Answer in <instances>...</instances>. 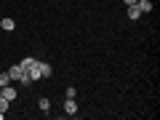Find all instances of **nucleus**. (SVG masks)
Listing matches in <instances>:
<instances>
[{
	"label": "nucleus",
	"mask_w": 160,
	"mask_h": 120,
	"mask_svg": "<svg viewBox=\"0 0 160 120\" xmlns=\"http://www.w3.org/2000/svg\"><path fill=\"white\" fill-rule=\"evenodd\" d=\"M8 107H11V102H8V99H3V96H0V112H8Z\"/></svg>",
	"instance_id": "obj_11"
},
{
	"label": "nucleus",
	"mask_w": 160,
	"mask_h": 120,
	"mask_svg": "<svg viewBox=\"0 0 160 120\" xmlns=\"http://www.w3.org/2000/svg\"><path fill=\"white\" fill-rule=\"evenodd\" d=\"M38 69H40L43 78H51V75H53V67H51L48 62H38Z\"/></svg>",
	"instance_id": "obj_3"
},
{
	"label": "nucleus",
	"mask_w": 160,
	"mask_h": 120,
	"mask_svg": "<svg viewBox=\"0 0 160 120\" xmlns=\"http://www.w3.org/2000/svg\"><path fill=\"white\" fill-rule=\"evenodd\" d=\"M19 64H22V69H24V72H27L29 67H35V64H38V59H35V56H24V59H22V62H19Z\"/></svg>",
	"instance_id": "obj_7"
},
{
	"label": "nucleus",
	"mask_w": 160,
	"mask_h": 120,
	"mask_svg": "<svg viewBox=\"0 0 160 120\" xmlns=\"http://www.w3.org/2000/svg\"><path fill=\"white\" fill-rule=\"evenodd\" d=\"M136 8H139L142 13H149L155 6H152V0H136Z\"/></svg>",
	"instance_id": "obj_4"
},
{
	"label": "nucleus",
	"mask_w": 160,
	"mask_h": 120,
	"mask_svg": "<svg viewBox=\"0 0 160 120\" xmlns=\"http://www.w3.org/2000/svg\"><path fill=\"white\" fill-rule=\"evenodd\" d=\"M64 96H67V99H75V96H78V88H72V86H69L67 91H64Z\"/></svg>",
	"instance_id": "obj_12"
},
{
	"label": "nucleus",
	"mask_w": 160,
	"mask_h": 120,
	"mask_svg": "<svg viewBox=\"0 0 160 120\" xmlns=\"http://www.w3.org/2000/svg\"><path fill=\"white\" fill-rule=\"evenodd\" d=\"M38 107L43 109V112H51V99H46V96H43V99L38 102Z\"/></svg>",
	"instance_id": "obj_9"
},
{
	"label": "nucleus",
	"mask_w": 160,
	"mask_h": 120,
	"mask_svg": "<svg viewBox=\"0 0 160 120\" xmlns=\"http://www.w3.org/2000/svg\"><path fill=\"white\" fill-rule=\"evenodd\" d=\"M0 27L6 29V32H13V29H16V22H13L11 16H6V19H3V22H0Z\"/></svg>",
	"instance_id": "obj_6"
},
{
	"label": "nucleus",
	"mask_w": 160,
	"mask_h": 120,
	"mask_svg": "<svg viewBox=\"0 0 160 120\" xmlns=\"http://www.w3.org/2000/svg\"><path fill=\"white\" fill-rule=\"evenodd\" d=\"M0 96H3V99H8V102H13V99L19 96V91L11 86V83H8V86H3V88H0Z\"/></svg>",
	"instance_id": "obj_1"
},
{
	"label": "nucleus",
	"mask_w": 160,
	"mask_h": 120,
	"mask_svg": "<svg viewBox=\"0 0 160 120\" xmlns=\"http://www.w3.org/2000/svg\"><path fill=\"white\" fill-rule=\"evenodd\" d=\"M0 120H6V112H0Z\"/></svg>",
	"instance_id": "obj_14"
},
{
	"label": "nucleus",
	"mask_w": 160,
	"mask_h": 120,
	"mask_svg": "<svg viewBox=\"0 0 160 120\" xmlns=\"http://www.w3.org/2000/svg\"><path fill=\"white\" fill-rule=\"evenodd\" d=\"M126 13H128V19H131V22H136V19H142V11L136 8V3H133V6H128V8H126Z\"/></svg>",
	"instance_id": "obj_5"
},
{
	"label": "nucleus",
	"mask_w": 160,
	"mask_h": 120,
	"mask_svg": "<svg viewBox=\"0 0 160 120\" xmlns=\"http://www.w3.org/2000/svg\"><path fill=\"white\" fill-rule=\"evenodd\" d=\"M27 75H29V80H32V83L43 78V75H40V69H38V64H35V67H29V69H27Z\"/></svg>",
	"instance_id": "obj_8"
},
{
	"label": "nucleus",
	"mask_w": 160,
	"mask_h": 120,
	"mask_svg": "<svg viewBox=\"0 0 160 120\" xmlns=\"http://www.w3.org/2000/svg\"><path fill=\"white\" fill-rule=\"evenodd\" d=\"M123 3H126V6H133V3H136V0H123Z\"/></svg>",
	"instance_id": "obj_13"
},
{
	"label": "nucleus",
	"mask_w": 160,
	"mask_h": 120,
	"mask_svg": "<svg viewBox=\"0 0 160 120\" xmlns=\"http://www.w3.org/2000/svg\"><path fill=\"white\" fill-rule=\"evenodd\" d=\"M8 83H11V75H8V72H0V88L8 86Z\"/></svg>",
	"instance_id": "obj_10"
},
{
	"label": "nucleus",
	"mask_w": 160,
	"mask_h": 120,
	"mask_svg": "<svg viewBox=\"0 0 160 120\" xmlns=\"http://www.w3.org/2000/svg\"><path fill=\"white\" fill-rule=\"evenodd\" d=\"M64 115H67V118L78 115V102H75V99H64Z\"/></svg>",
	"instance_id": "obj_2"
}]
</instances>
